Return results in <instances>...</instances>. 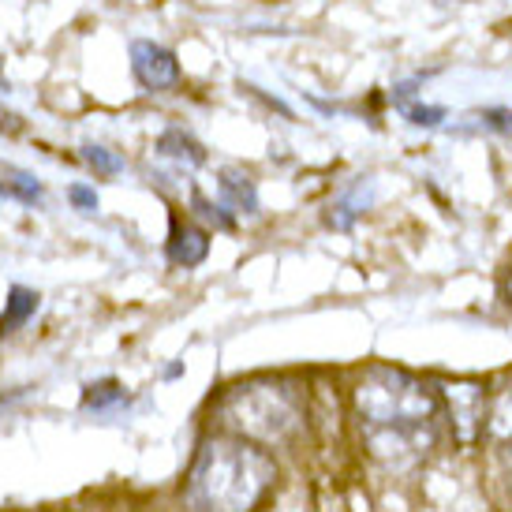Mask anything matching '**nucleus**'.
I'll return each mask as SVG.
<instances>
[{"label":"nucleus","mask_w":512,"mask_h":512,"mask_svg":"<svg viewBox=\"0 0 512 512\" xmlns=\"http://www.w3.org/2000/svg\"><path fill=\"white\" fill-rule=\"evenodd\" d=\"M277 483V460L258 441L214 434L199 445L184 479L187 512H255Z\"/></svg>","instance_id":"1"},{"label":"nucleus","mask_w":512,"mask_h":512,"mask_svg":"<svg viewBox=\"0 0 512 512\" xmlns=\"http://www.w3.org/2000/svg\"><path fill=\"white\" fill-rule=\"evenodd\" d=\"M352 400L367 430L434 423L441 412L438 393L415 374L397 367H370L352 389Z\"/></svg>","instance_id":"2"},{"label":"nucleus","mask_w":512,"mask_h":512,"mask_svg":"<svg viewBox=\"0 0 512 512\" xmlns=\"http://www.w3.org/2000/svg\"><path fill=\"white\" fill-rule=\"evenodd\" d=\"M217 419L236 438L285 441L303 427V397H299L292 385H281V382L236 385L217 404Z\"/></svg>","instance_id":"3"},{"label":"nucleus","mask_w":512,"mask_h":512,"mask_svg":"<svg viewBox=\"0 0 512 512\" xmlns=\"http://www.w3.org/2000/svg\"><path fill=\"white\" fill-rule=\"evenodd\" d=\"M434 423H415V427H382L367 430V449L389 468H412L434 449Z\"/></svg>","instance_id":"4"},{"label":"nucleus","mask_w":512,"mask_h":512,"mask_svg":"<svg viewBox=\"0 0 512 512\" xmlns=\"http://www.w3.org/2000/svg\"><path fill=\"white\" fill-rule=\"evenodd\" d=\"M441 397H445V404H449V419H453V430L456 438L464 441H475L479 434H483L486 427V393L479 382H453L441 389Z\"/></svg>","instance_id":"5"},{"label":"nucleus","mask_w":512,"mask_h":512,"mask_svg":"<svg viewBox=\"0 0 512 512\" xmlns=\"http://www.w3.org/2000/svg\"><path fill=\"white\" fill-rule=\"evenodd\" d=\"M131 72L146 90H169L180 83V64L176 53L157 42H131Z\"/></svg>","instance_id":"6"},{"label":"nucleus","mask_w":512,"mask_h":512,"mask_svg":"<svg viewBox=\"0 0 512 512\" xmlns=\"http://www.w3.org/2000/svg\"><path fill=\"white\" fill-rule=\"evenodd\" d=\"M210 255V236L195 225H172V236H169V258L176 266H199L202 258Z\"/></svg>","instance_id":"7"},{"label":"nucleus","mask_w":512,"mask_h":512,"mask_svg":"<svg viewBox=\"0 0 512 512\" xmlns=\"http://www.w3.org/2000/svg\"><path fill=\"white\" fill-rule=\"evenodd\" d=\"M221 202H225L228 210H236V214H255L258 210V195H255V184L236 169H225L221 172Z\"/></svg>","instance_id":"8"},{"label":"nucleus","mask_w":512,"mask_h":512,"mask_svg":"<svg viewBox=\"0 0 512 512\" xmlns=\"http://www.w3.org/2000/svg\"><path fill=\"white\" fill-rule=\"evenodd\" d=\"M0 195L34 206V202H42V184L34 172L19 169V165H0Z\"/></svg>","instance_id":"9"},{"label":"nucleus","mask_w":512,"mask_h":512,"mask_svg":"<svg viewBox=\"0 0 512 512\" xmlns=\"http://www.w3.org/2000/svg\"><path fill=\"white\" fill-rule=\"evenodd\" d=\"M157 150L165 157H176V161H187V165H202L206 161V150H202L187 131H180V128H172V131H165L161 139H157Z\"/></svg>","instance_id":"10"},{"label":"nucleus","mask_w":512,"mask_h":512,"mask_svg":"<svg viewBox=\"0 0 512 512\" xmlns=\"http://www.w3.org/2000/svg\"><path fill=\"white\" fill-rule=\"evenodd\" d=\"M486 434L498 441H512V385H505L486 408Z\"/></svg>","instance_id":"11"},{"label":"nucleus","mask_w":512,"mask_h":512,"mask_svg":"<svg viewBox=\"0 0 512 512\" xmlns=\"http://www.w3.org/2000/svg\"><path fill=\"white\" fill-rule=\"evenodd\" d=\"M34 311H38V292L15 285L12 296H8V311H4V318H0V333H12L15 326H23Z\"/></svg>","instance_id":"12"},{"label":"nucleus","mask_w":512,"mask_h":512,"mask_svg":"<svg viewBox=\"0 0 512 512\" xmlns=\"http://www.w3.org/2000/svg\"><path fill=\"white\" fill-rule=\"evenodd\" d=\"M83 157H86V165H94V169L101 172V176H116V172L124 169V161L113 154V150H105V146H83Z\"/></svg>","instance_id":"13"},{"label":"nucleus","mask_w":512,"mask_h":512,"mask_svg":"<svg viewBox=\"0 0 512 512\" xmlns=\"http://www.w3.org/2000/svg\"><path fill=\"white\" fill-rule=\"evenodd\" d=\"M124 400V389L116 382H101V385H90V393H86V408H109V404H120Z\"/></svg>","instance_id":"14"},{"label":"nucleus","mask_w":512,"mask_h":512,"mask_svg":"<svg viewBox=\"0 0 512 512\" xmlns=\"http://www.w3.org/2000/svg\"><path fill=\"white\" fill-rule=\"evenodd\" d=\"M408 120L419 124V128H438L441 120H445V109H441V105H412V109H408Z\"/></svg>","instance_id":"15"},{"label":"nucleus","mask_w":512,"mask_h":512,"mask_svg":"<svg viewBox=\"0 0 512 512\" xmlns=\"http://www.w3.org/2000/svg\"><path fill=\"white\" fill-rule=\"evenodd\" d=\"M68 195H72V202L83 210V214H94V210H98V195H94V187L72 184V191H68Z\"/></svg>","instance_id":"16"},{"label":"nucleus","mask_w":512,"mask_h":512,"mask_svg":"<svg viewBox=\"0 0 512 512\" xmlns=\"http://www.w3.org/2000/svg\"><path fill=\"white\" fill-rule=\"evenodd\" d=\"M479 120H486V128L494 131H512V109H483Z\"/></svg>","instance_id":"17"},{"label":"nucleus","mask_w":512,"mask_h":512,"mask_svg":"<svg viewBox=\"0 0 512 512\" xmlns=\"http://www.w3.org/2000/svg\"><path fill=\"white\" fill-rule=\"evenodd\" d=\"M501 468H505V479H509V490H512V445L505 449V456H501Z\"/></svg>","instance_id":"18"},{"label":"nucleus","mask_w":512,"mask_h":512,"mask_svg":"<svg viewBox=\"0 0 512 512\" xmlns=\"http://www.w3.org/2000/svg\"><path fill=\"white\" fill-rule=\"evenodd\" d=\"M4 124H8V128H15V116H8V113H0V128H4Z\"/></svg>","instance_id":"19"},{"label":"nucleus","mask_w":512,"mask_h":512,"mask_svg":"<svg viewBox=\"0 0 512 512\" xmlns=\"http://www.w3.org/2000/svg\"><path fill=\"white\" fill-rule=\"evenodd\" d=\"M505 296H509V307H512V270H509V277H505Z\"/></svg>","instance_id":"20"}]
</instances>
